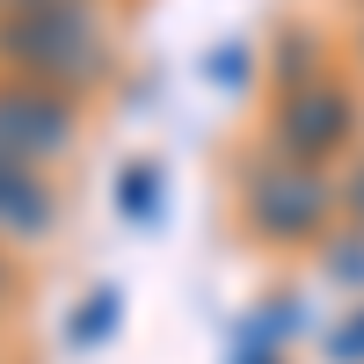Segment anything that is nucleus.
I'll list each match as a JSON object with an SVG mask.
<instances>
[{"mask_svg":"<svg viewBox=\"0 0 364 364\" xmlns=\"http://www.w3.org/2000/svg\"><path fill=\"white\" fill-rule=\"evenodd\" d=\"M117 328V291H95V306H87L80 321H73V350H87V343H102Z\"/></svg>","mask_w":364,"mask_h":364,"instance_id":"6","label":"nucleus"},{"mask_svg":"<svg viewBox=\"0 0 364 364\" xmlns=\"http://www.w3.org/2000/svg\"><path fill=\"white\" fill-rule=\"evenodd\" d=\"M51 226V182H37V168L0 161V240H37Z\"/></svg>","mask_w":364,"mask_h":364,"instance_id":"5","label":"nucleus"},{"mask_svg":"<svg viewBox=\"0 0 364 364\" xmlns=\"http://www.w3.org/2000/svg\"><path fill=\"white\" fill-rule=\"evenodd\" d=\"M350 124H357V102L343 95L336 80H299V87H284V102H277V146L291 161L336 154V146L350 139Z\"/></svg>","mask_w":364,"mask_h":364,"instance_id":"4","label":"nucleus"},{"mask_svg":"<svg viewBox=\"0 0 364 364\" xmlns=\"http://www.w3.org/2000/svg\"><path fill=\"white\" fill-rule=\"evenodd\" d=\"M328 357H336V364H364V306L336 328V336H328Z\"/></svg>","mask_w":364,"mask_h":364,"instance_id":"8","label":"nucleus"},{"mask_svg":"<svg viewBox=\"0 0 364 364\" xmlns=\"http://www.w3.org/2000/svg\"><path fill=\"white\" fill-rule=\"evenodd\" d=\"M117 197H124V211H132V219H154V204H161V175H154V168H132Z\"/></svg>","mask_w":364,"mask_h":364,"instance_id":"7","label":"nucleus"},{"mask_svg":"<svg viewBox=\"0 0 364 364\" xmlns=\"http://www.w3.org/2000/svg\"><path fill=\"white\" fill-rule=\"evenodd\" d=\"M328 204H336V190H328V175L314 161L277 154V161L248 168V219L269 240H306V233H321L328 226Z\"/></svg>","mask_w":364,"mask_h":364,"instance_id":"2","label":"nucleus"},{"mask_svg":"<svg viewBox=\"0 0 364 364\" xmlns=\"http://www.w3.org/2000/svg\"><path fill=\"white\" fill-rule=\"evenodd\" d=\"M15 8H29V0H0V15H15Z\"/></svg>","mask_w":364,"mask_h":364,"instance_id":"11","label":"nucleus"},{"mask_svg":"<svg viewBox=\"0 0 364 364\" xmlns=\"http://www.w3.org/2000/svg\"><path fill=\"white\" fill-rule=\"evenodd\" d=\"M328 277H364V248H336V255H328Z\"/></svg>","mask_w":364,"mask_h":364,"instance_id":"10","label":"nucleus"},{"mask_svg":"<svg viewBox=\"0 0 364 364\" xmlns=\"http://www.w3.org/2000/svg\"><path fill=\"white\" fill-rule=\"evenodd\" d=\"M0 51L37 80V87H80L102 73V15L95 0H29L0 15Z\"/></svg>","mask_w":364,"mask_h":364,"instance_id":"1","label":"nucleus"},{"mask_svg":"<svg viewBox=\"0 0 364 364\" xmlns=\"http://www.w3.org/2000/svg\"><path fill=\"white\" fill-rule=\"evenodd\" d=\"M204 73L219 80V87H226V80H248V51H240V44H233V51H211V66H204Z\"/></svg>","mask_w":364,"mask_h":364,"instance_id":"9","label":"nucleus"},{"mask_svg":"<svg viewBox=\"0 0 364 364\" xmlns=\"http://www.w3.org/2000/svg\"><path fill=\"white\" fill-rule=\"evenodd\" d=\"M0 291H8V269H0Z\"/></svg>","mask_w":364,"mask_h":364,"instance_id":"12","label":"nucleus"},{"mask_svg":"<svg viewBox=\"0 0 364 364\" xmlns=\"http://www.w3.org/2000/svg\"><path fill=\"white\" fill-rule=\"evenodd\" d=\"M66 146H73V109L58 87H37V80L0 87V161L37 168L51 154H66Z\"/></svg>","mask_w":364,"mask_h":364,"instance_id":"3","label":"nucleus"}]
</instances>
